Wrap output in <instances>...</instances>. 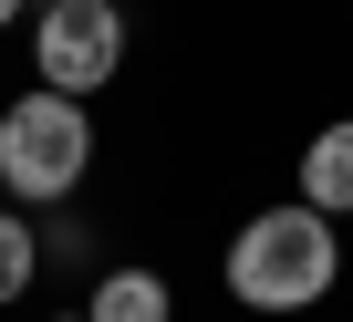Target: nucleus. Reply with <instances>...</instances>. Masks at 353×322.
Returning <instances> with one entry per match:
<instances>
[{
  "instance_id": "obj_1",
  "label": "nucleus",
  "mask_w": 353,
  "mask_h": 322,
  "mask_svg": "<svg viewBox=\"0 0 353 322\" xmlns=\"http://www.w3.org/2000/svg\"><path fill=\"white\" fill-rule=\"evenodd\" d=\"M343 281V229L322 219V208H260L239 239H229V291L250 301V312H312L322 291Z\"/></svg>"
},
{
  "instance_id": "obj_2",
  "label": "nucleus",
  "mask_w": 353,
  "mask_h": 322,
  "mask_svg": "<svg viewBox=\"0 0 353 322\" xmlns=\"http://www.w3.org/2000/svg\"><path fill=\"white\" fill-rule=\"evenodd\" d=\"M83 167H94V125L73 94L32 83V94L0 104V198L11 208H63L83 188Z\"/></svg>"
},
{
  "instance_id": "obj_3",
  "label": "nucleus",
  "mask_w": 353,
  "mask_h": 322,
  "mask_svg": "<svg viewBox=\"0 0 353 322\" xmlns=\"http://www.w3.org/2000/svg\"><path fill=\"white\" fill-rule=\"evenodd\" d=\"M32 73L52 83V94H104L114 73H125V11L114 0H42L32 11Z\"/></svg>"
},
{
  "instance_id": "obj_4",
  "label": "nucleus",
  "mask_w": 353,
  "mask_h": 322,
  "mask_svg": "<svg viewBox=\"0 0 353 322\" xmlns=\"http://www.w3.org/2000/svg\"><path fill=\"white\" fill-rule=\"evenodd\" d=\"M301 208L353 219V114H343V125H322V135L301 145Z\"/></svg>"
},
{
  "instance_id": "obj_5",
  "label": "nucleus",
  "mask_w": 353,
  "mask_h": 322,
  "mask_svg": "<svg viewBox=\"0 0 353 322\" xmlns=\"http://www.w3.org/2000/svg\"><path fill=\"white\" fill-rule=\"evenodd\" d=\"M94 322H176V301H166V281H156V270H135V260H125V270H104V281H94Z\"/></svg>"
},
{
  "instance_id": "obj_6",
  "label": "nucleus",
  "mask_w": 353,
  "mask_h": 322,
  "mask_svg": "<svg viewBox=\"0 0 353 322\" xmlns=\"http://www.w3.org/2000/svg\"><path fill=\"white\" fill-rule=\"evenodd\" d=\"M32 281H42V229L21 208H0V301H21Z\"/></svg>"
},
{
  "instance_id": "obj_7",
  "label": "nucleus",
  "mask_w": 353,
  "mask_h": 322,
  "mask_svg": "<svg viewBox=\"0 0 353 322\" xmlns=\"http://www.w3.org/2000/svg\"><path fill=\"white\" fill-rule=\"evenodd\" d=\"M11 11H21V0H0V32H11Z\"/></svg>"
},
{
  "instance_id": "obj_8",
  "label": "nucleus",
  "mask_w": 353,
  "mask_h": 322,
  "mask_svg": "<svg viewBox=\"0 0 353 322\" xmlns=\"http://www.w3.org/2000/svg\"><path fill=\"white\" fill-rule=\"evenodd\" d=\"M63 322H94V312H63Z\"/></svg>"
}]
</instances>
